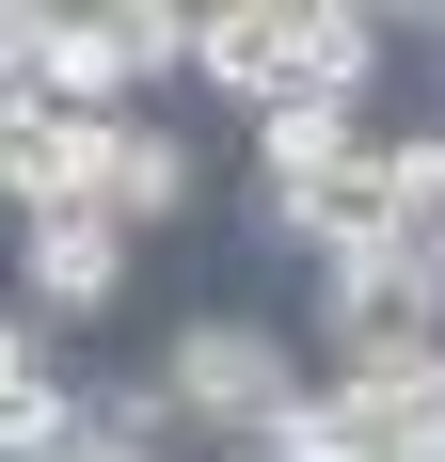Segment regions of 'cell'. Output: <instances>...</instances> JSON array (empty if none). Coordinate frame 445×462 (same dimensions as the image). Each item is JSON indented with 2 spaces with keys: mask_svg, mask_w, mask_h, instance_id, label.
Segmentation results:
<instances>
[{
  "mask_svg": "<svg viewBox=\"0 0 445 462\" xmlns=\"http://www.w3.org/2000/svg\"><path fill=\"white\" fill-rule=\"evenodd\" d=\"M64 399H80V367H64V351H48V335L0 303V447H16V430H48Z\"/></svg>",
  "mask_w": 445,
  "mask_h": 462,
  "instance_id": "cell-9",
  "label": "cell"
},
{
  "mask_svg": "<svg viewBox=\"0 0 445 462\" xmlns=\"http://www.w3.org/2000/svg\"><path fill=\"white\" fill-rule=\"evenodd\" d=\"M382 64H398V16L382 0H286V96L382 112Z\"/></svg>",
  "mask_w": 445,
  "mask_h": 462,
  "instance_id": "cell-5",
  "label": "cell"
},
{
  "mask_svg": "<svg viewBox=\"0 0 445 462\" xmlns=\"http://www.w3.org/2000/svg\"><path fill=\"white\" fill-rule=\"evenodd\" d=\"M270 239H303V255H382V239H398V112H382V128H366Z\"/></svg>",
  "mask_w": 445,
  "mask_h": 462,
  "instance_id": "cell-6",
  "label": "cell"
},
{
  "mask_svg": "<svg viewBox=\"0 0 445 462\" xmlns=\"http://www.w3.org/2000/svg\"><path fill=\"white\" fill-rule=\"evenodd\" d=\"M191 80L255 128V112H286V0H207L191 16Z\"/></svg>",
  "mask_w": 445,
  "mask_h": 462,
  "instance_id": "cell-8",
  "label": "cell"
},
{
  "mask_svg": "<svg viewBox=\"0 0 445 462\" xmlns=\"http://www.w3.org/2000/svg\"><path fill=\"white\" fill-rule=\"evenodd\" d=\"M191 80V0H64L48 32V112H143V96Z\"/></svg>",
  "mask_w": 445,
  "mask_h": 462,
  "instance_id": "cell-2",
  "label": "cell"
},
{
  "mask_svg": "<svg viewBox=\"0 0 445 462\" xmlns=\"http://www.w3.org/2000/svg\"><path fill=\"white\" fill-rule=\"evenodd\" d=\"M128 287H143V239L95 224V208H48V224L0 239V303H16L48 351H64V335H95V319H128Z\"/></svg>",
  "mask_w": 445,
  "mask_h": 462,
  "instance_id": "cell-3",
  "label": "cell"
},
{
  "mask_svg": "<svg viewBox=\"0 0 445 462\" xmlns=\"http://www.w3.org/2000/svg\"><path fill=\"white\" fill-rule=\"evenodd\" d=\"M191 191H207V176H191V143L159 128V112H95V191H80L95 224L176 239V224H191Z\"/></svg>",
  "mask_w": 445,
  "mask_h": 462,
  "instance_id": "cell-4",
  "label": "cell"
},
{
  "mask_svg": "<svg viewBox=\"0 0 445 462\" xmlns=\"http://www.w3.org/2000/svg\"><path fill=\"white\" fill-rule=\"evenodd\" d=\"M48 32H64V0H0V112L48 96Z\"/></svg>",
  "mask_w": 445,
  "mask_h": 462,
  "instance_id": "cell-10",
  "label": "cell"
},
{
  "mask_svg": "<svg viewBox=\"0 0 445 462\" xmlns=\"http://www.w3.org/2000/svg\"><path fill=\"white\" fill-rule=\"evenodd\" d=\"M143 383H159V415H176V447L191 462H239V447H270V430H286V415H303V335H286V319H239V303H207V319H176V335H159V367H143Z\"/></svg>",
  "mask_w": 445,
  "mask_h": 462,
  "instance_id": "cell-1",
  "label": "cell"
},
{
  "mask_svg": "<svg viewBox=\"0 0 445 462\" xmlns=\"http://www.w3.org/2000/svg\"><path fill=\"white\" fill-rule=\"evenodd\" d=\"M366 128H382V112H334V96H286V112H255V128H239V160H255V224H286V208H303V191L334 176Z\"/></svg>",
  "mask_w": 445,
  "mask_h": 462,
  "instance_id": "cell-7",
  "label": "cell"
}]
</instances>
